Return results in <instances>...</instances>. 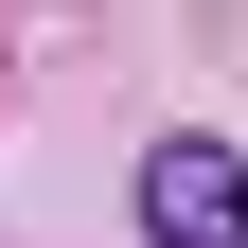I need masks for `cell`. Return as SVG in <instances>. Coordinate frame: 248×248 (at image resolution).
<instances>
[{"label": "cell", "mask_w": 248, "mask_h": 248, "mask_svg": "<svg viewBox=\"0 0 248 248\" xmlns=\"http://www.w3.org/2000/svg\"><path fill=\"white\" fill-rule=\"evenodd\" d=\"M142 248H248V160L213 142V124L142 142Z\"/></svg>", "instance_id": "obj_1"}]
</instances>
